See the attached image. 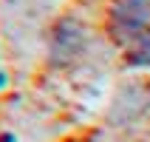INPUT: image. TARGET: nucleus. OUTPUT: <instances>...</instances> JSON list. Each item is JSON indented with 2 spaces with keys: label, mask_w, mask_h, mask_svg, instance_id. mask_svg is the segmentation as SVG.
<instances>
[{
  "label": "nucleus",
  "mask_w": 150,
  "mask_h": 142,
  "mask_svg": "<svg viewBox=\"0 0 150 142\" xmlns=\"http://www.w3.org/2000/svg\"><path fill=\"white\" fill-rule=\"evenodd\" d=\"M110 37L119 46H133L150 31V0H119L110 9Z\"/></svg>",
  "instance_id": "1"
},
{
  "label": "nucleus",
  "mask_w": 150,
  "mask_h": 142,
  "mask_svg": "<svg viewBox=\"0 0 150 142\" xmlns=\"http://www.w3.org/2000/svg\"><path fill=\"white\" fill-rule=\"evenodd\" d=\"M125 60L133 68H150V31L125 49Z\"/></svg>",
  "instance_id": "2"
}]
</instances>
